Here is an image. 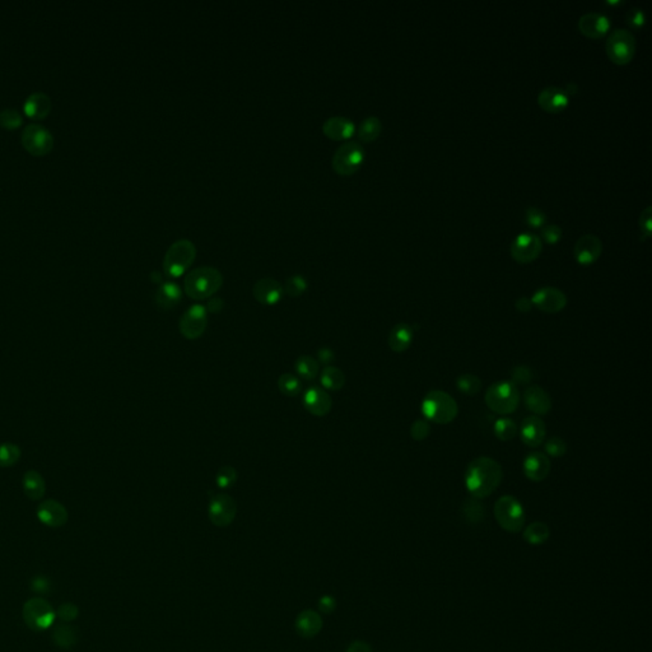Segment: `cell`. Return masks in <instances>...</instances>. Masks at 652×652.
I'll list each match as a JSON object with an SVG mask.
<instances>
[{
    "label": "cell",
    "mask_w": 652,
    "mask_h": 652,
    "mask_svg": "<svg viewBox=\"0 0 652 652\" xmlns=\"http://www.w3.org/2000/svg\"><path fill=\"white\" fill-rule=\"evenodd\" d=\"M608 58L617 65H626L636 54V37L628 30H614L606 40Z\"/></svg>",
    "instance_id": "9c48e42d"
},
{
    "label": "cell",
    "mask_w": 652,
    "mask_h": 652,
    "mask_svg": "<svg viewBox=\"0 0 652 652\" xmlns=\"http://www.w3.org/2000/svg\"><path fill=\"white\" fill-rule=\"evenodd\" d=\"M542 250L543 241L535 233H521L510 246L511 257L520 264L533 263L542 254Z\"/></svg>",
    "instance_id": "7c38bea8"
},
{
    "label": "cell",
    "mask_w": 652,
    "mask_h": 652,
    "mask_svg": "<svg viewBox=\"0 0 652 652\" xmlns=\"http://www.w3.org/2000/svg\"><path fill=\"white\" fill-rule=\"evenodd\" d=\"M295 627L298 636L302 637L304 640H310L318 636L320 630L323 629V618L318 612L303 610L297 615Z\"/></svg>",
    "instance_id": "d4e9b609"
},
{
    "label": "cell",
    "mask_w": 652,
    "mask_h": 652,
    "mask_svg": "<svg viewBox=\"0 0 652 652\" xmlns=\"http://www.w3.org/2000/svg\"><path fill=\"white\" fill-rule=\"evenodd\" d=\"M303 406L315 417H325L333 408V400L326 390L312 386L303 395Z\"/></svg>",
    "instance_id": "ac0fdd59"
},
{
    "label": "cell",
    "mask_w": 652,
    "mask_h": 652,
    "mask_svg": "<svg viewBox=\"0 0 652 652\" xmlns=\"http://www.w3.org/2000/svg\"><path fill=\"white\" fill-rule=\"evenodd\" d=\"M22 618L26 626L33 632H42L51 628L56 619L53 606L42 598H32L24 603Z\"/></svg>",
    "instance_id": "8992f818"
},
{
    "label": "cell",
    "mask_w": 652,
    "mask_h": 652,
    "mask_svg": "<svg viewBox=\"0 0 652 652\" xmlns=\"http://www.w3.org/2000/svg\"><path fill=\"white\" fill-rule=\"evenodd\" d=\"M309 287L307 284V280L303 278L302 275H293L291 278H288L286 280V284H284V293H287L289 297H300L302 295L306 289Z\"/></svg>",
    "instance_id": "b9f144b4"
},
{
    "label": "cell",
    "mask_w": 652,
    "mask_h": 652,
    "mask_svg": "<svg viewBox=\"0 0 652 652\" xmlns=\"http://www.w3.org/2000/svg\"><path fill=\"white\" fill-rule=\"evenodd\" d=\"M208 326V312L203 304H193L180 318L179 329L181 335L187 341L200 338Z\"/></svg>",
    "instance_id": "8fae6325"
},
{
    "label": "cell",
    "mask_w": 652,
    "mask_h": 652,
    "mask_svg": "<svg viewBox=\"0 0 652 652\" xmlns=\"http://www.w3.org/2000/svg\"><path fill=\"white\" fill-rule=\"evenodd\" d=\"M366 151L358 141L350 140L343 143L335 151L332 166L334 171L341 176H350L361 169L365 162Z\"/></svg>",
    "instance_id": "52a82bcc"
},
{
    "label": "cell",
    "mask_w": 652,
    "mask_h": 652,
    "mask_svg": "<svg viewBox=\"0 0 652 652\" xmlns=\"http://www.w3.org/2000/svg\"><path fill=\"white\" fill-rule=\"evenodd\" d=\"M196 257V248L193 241L181 239L175 241L163 257V271L167 277L180 278L193 265Z\"/></svg>",
    "instance_id": "3957f363"
},
{
    "label": "cell",
    "mask_w": 652,
    "mask_h": 652,
    "mask_svg": "<svg viewBox=\"0 0 652 652\" xmlns=\"http://www.w3.org/2000/svg\"><path fill=\"white\" fill-rule=\"evenodd\" d=\"M603 252V242L595 234H583L576 242L575 254L576 261L580 265L594 264Z\"/></svg>",
    "instance_id": "2e32d148"
},
{
    "label": "cell",
    "mask_w": 652,
    "mask_h": 652,
    "mask_svg": "<svg viewBox=\"0 0 652 652\" xmlns=\"http://www.w3.org/2000/svg\"><path fill=\"white\" fill-rule=\"evenodd\" d=\"M524 404L536 415H545L551 409V396L538 385H530L524 393Z\"/></svg>",
    "instance_id": "603a6c76"
},
{
    "label": "cell",
    "mask_w": 652,
    "mask_h": 652,
    "mask_svg": "<svg viewBox=\"0 0 652 652\" xmlns=\"http://www.w3.org/2000/svg\"><path fill=\"white\" fill-rule=\"evenodd\" d=\"M413 338H414V330L412 326L405 323H399L391 329L388 334V347L395 353H403L405 350H409V347L412 345Z\"/></svg>",
    "instance_id": "4316f807"
},
{
    "label": "cell",
    "mask_w": 652,
    "mask_h": 652,
    "mask_svg": "<svg viewBox=\"0 0 652 652\" xmlns=\"http://www.w3.org/2000/svg\"><path fill=\"white\" fill-rule=\"evenodd\" d=\"M515 307H516V310L519 311V312L526 314V312H530L531 309H533V303H531V300H530L529 297H520L519 300H516Z\"/></svg>",
    "instance_id": "9f6ffc18"
},
{
    "label": "cell",
    "mask_w": 652,
    "mask_h": 652,
    "mask_svg": "<svg viewBox=\"0 0 652 652\" xmlns=\"http://www.w3.org/2000/svg\"><path fill=\"white\" fill-rule=\"evenodd\" d=\"M431 434V426L428 420H415L411 427V436L413 440L415 441H423L426 440Z\"/></svg>",
    "instance_id": "681fc988"
},
{
    "label": "cell",
    "mask_w": 652,
    "mask_h": 652,
    "mask_svg": "<svg viewBox=\"0 0 652 652\" xmlns=\"http://www.w3.org/2000/svg\"><path fill=\"white\" fill-rule=\"evenodd\" d=\"M22 455V451L16 443H4L0 445V467L16 465Z\"/></svg>",
    "instance_id": "8d00e7d4"
},
{
    "label": "cell",
    "mask_w": 652,
    "mask_h": 652,
    "mask_svg": "<svg viewBox=\"0 0 652 652\" xmlns=\"http://www.w3.org/2000/svg\"><path fill=\"white\" fill-rule=\"evenodd\" d=\"M381 132H382V123L379 117H366L358 126V139L363 143H372L380 137Z\"/></svg>",
    "instance_id": "4dcf8cb0"
},
{
    "label": "cell",
    "mask_w": 652,
    "mask_h": 652,
    "mask_svg": "<svg viewBox=\"0 0 652 652\" xmlns=\"http://www.w3.org/2000/svg\"><path fill=\"white\" fill-rule=\"evenodd\" d=\"M24 112L33 120H41L46 117L51 110V100L42 92L32 94L24 102Z\"/></svg>",
    "instance_id": "f1b7e54d"
},
{
    "label": "cell",
    "mask_w": 652,
    "mask_h": 652,
    "mask_svg": "<svg viewBox=\"0 0 652 652\" xmlns=\"http://www.w3.org/2000/svg\"><path fill=\"white\" fill-rule=\"evenodd\" d=\"M544 449L551 458H562L566 455L567 443L560 437H551L545 443Z\"/></svg>",
    "instance_id": "7bdbcfd3"
},
{
    "label": "cell",
    "mask_w": 652,
    "mask_h": 652,
    "mask_svg": "<svg viewBox=\"0 0 652 652\" xmlns=\"http://www.w3.org/2000/svg\"><path fill=\"white\" fill-rule=\"evenodd\" d=\"M30 587H31L32 592L40 595V598L44 597V595L51 594V589H53L51 581H50L47 577L42 575L33 577L31 580V583H30Z\"/></svg>",
    "instance_id": "7dc6e473"
},
{
    "label": "cell",
    "mask_w": 652,
    "mask_h": 652,
    "mask_svg": "<svg viewBox=\"0 0 652 652\" xmlns=\"http://www.w3.org/2000/svg\"><path fill=\"white\" fill-rule=\"evenodd\" d=\"M24 147L35 155H46L54 146V138L51 132L39 124H30L22 132Z\"/></svg>",
    "instance_id": "4fadbf2b"
},
{
    "label": "cell",
    "mask_w": 652,
    "mask_h": 652,
    "mask_svg": "<svg viewBox=\"0 0 652 652\" xmlns=\"http://www.w3.org/2000/svg\"><path fill=\"white\" fill-rule=\"evenodd\" d=\"M652 208L649 205L646 207L640 216V230L642 234V240H647L651 237L652 231Z\"/></svg>",
    "instance_id": "c3c4849f"
},
{
    "label": "cell",
    "mask_w": 652,
    "mask_h": 652,
    "mask_svg": "<svg viewBox=\"0 0 652 652\" xmlns=\"http://www.w3.org/2000/svg\"><path fill=\"white\" fill-rule=\"evenodd\" d=\"M502 481V467L496 460L481 456L473 460L465 473L467 492L475 499L489 497Z\"/></svg>",
    "instance_id": "6da1fadb"
},
{
    "label": "cell",
    "mask_w": 652,
    "mask_h": 652,
    "mask_svg": "<svg viewBox=\"0 0 652 652\" xmlns=\"http://www.w3.org/2000/svg\"><path fill=\"white\" fill-rule=\"evenodd\" d=\"M549 536H551V530L548 528V525L544 524V522H540V521H535V522L530 524L524 531L525 542L531 544V545L544 544L549 539Z\"/></svg>",
    "instance_id": "e575fe53"
},
{
    "label": "cell",
    "mask_w": 652,
    "mask_h": 652,
    "mask_svg": "<svg viewBox=\"0 0 652 652\" xmlns=\"http://www.w3.org/2000/svg\"><path fill=\"white\" fill-rule=\"evenodd\" d=\"M237 515V504L230 495L217 493L210 496L208 517L217 528H227L232 524Z\"/></svg>",
    "instance_id": "30bf717a"
},
{
    "label": "cell",
    "mask_w": 652,
    "mask_h": 652,
    "mask_svg": "<svg viewBox=\"0 0 652 652\" xmlns=\"http://www.w3.org/2000/svg\"><path fill=\"white\" fill-rule=\"evenodd\" d=\"M538 103L545 112L558 114L568 106L569 96L563 88L547 87L538 94Z\"/></svg>",
    "instance_id": "ffe728a7"
},
{
    "label": "cell",
    "mask_w": 652,
    "mask_h": 652,
    "mask_svg": "<svg viewBox=\"0 0 652 652\" xmlns=\"http://www.w3.org/2000/svg\"><path fill=\"white\" fill-rule=\"evenodd\" d=\"M345 652H372V649L365 641H354L348 646Z\"/></svg>",
    "instance_id": "6f0895ef"
},
{
    "label": "cell",
    "mask_w": 652,
    "mask_h": 652,
    "mask_svg": "<svg viewBox=\"0 0 652 652\" xmlns=\"http://www.w3.org/2000/svg\"><path fill=\"white\" fill-rule=\"evenodd\" d=\"M239 479L236 469L231 465L222 466L216 475V484L221 489L232 488Z\"/></svg>",
    "instance_id": "ab89813d"
},
{
    "label": "cell",
    "mask_w": 652,
    "mask_h": 652,
    "mask_svg": "<svg viewBox=\"0 0 652 652\" xmlns=\"http://www.w3.org/2000/svg\"><path fill=\"white\" fill-rule=\"evenodd\" d=\"M486 404L493 413L499 415L513 414L520 403V393L511 381H498L490 385L486 396Z\"/></svg>",
    "instance_id": "5b68a950"
},
{
    "label": "cell",
    "mask_w": 652,
    "mask_h": 652,
    "mask_svg": "<svg viewBox=\"0 0 652 652\" xmlns=\"http://www.w3.org/2000/svg\"><path fill=\"white\" fill-rule=\"evenodd\" d=\"M534 377L535 373L528 366H516L511 370V382L515 386L530 385Z\"/></svg>",
    "instance_id": "60d3db41"
},
{
    "label": "cell",
    "mask_w": 652,
    "mask_h": 652,
    "mask_svg": "<svg viewBox=\"0 0 652 652\" xmlns=\"http://www.w3.org/2000/svg\"><path fill=\"white\" fill-rule=\"evenodd\" d=\"M627 24H628L630 28L633 30H640L644 26V22H646V16H644V10L640 8H632L630 10H628L627 13Z\"/></svg>",
    "instance_id": "816d5d0a"
},
{
    "label": "cell",
    "mask_w": 652,
    "mask_h": 652,
    "mask_svg": "<svg viewBox=\"0 0 652 652\" xmlns=\"http://www.w3.org/2000/svg\"><path fill=\"white\" fill-rule=\"evenodd\" d=\"M461 513L467 524L478 525L486 517V507L479 499L470 498L464 502V505L461 507Z\"/></svg>",
    "instance_id": "d6a6232c"
},
{
    "label": "cell",
    "mask_w": 652,
    "mask_h": 652,
    "mask_svg": "<svg viewBox=\"0 0 652 652\" xmlns=\"http://www.w3.org/2000/svg\"><path fill=\"white\" fill-rule=\"evenodd\" d=\"M533 306L545 314H557L566 307L567 297L560 289L544 287L538 289L530 298Z\"/></svg>",
    "instance_id": "5bb4252c"
},
{
    "label": "cell",
    "mask_w": 652,
    "mask_h": 652,
    "mask_svg": "<svg viewBox=\"0 0 652 652\" xmlns=\"http://www.w3.org/2000/svg\"><path fill=\"white\" fill-rule=\"evenodd\" d=\"M22 124L21 114L15 109H6L0 112V125L7 129H16Z\"/></svg>",
    "instance_id": "ee69618b"
},
{
    "label": "cell",
    "mask_w": 652,
    "mask_h": 652,
    "mask_svg": "<svg viewBox=\"0 0 652 652\" xmlns=\"http://www.w3.org/2000/svg\"><path fill=\"white\" fill-rule=\"evenodd\" d=\"M540 236L547 243L556 245L562 239V228L557 225H545L540 228Z\"/></svg>",
    "instance_id": "f907efd6"
},
{
    "label": "cell",
    "mask_w": 652,
    "mask_h": 652,
    "mask_svg": "<svg viewBox=\"0 0 652 652\" xmlns=\"http://www.w3.org/2000/svg\"><path fill=\"white\" fill-rule=\"evenodd\" d=\"M495 517L499 526L508 533H519L525 525V511L516 498L502 496L495 505Z\"/></svg>",
    "instance_id": "ba28073f"
},
{
    "label": "cell",
    "mask_w": 652,
    "mask_h": 652,
    "mask_svg": "<svg viewBox=\"0 0 652 652\" xmlns=\"http://www.w3.org/2000/svg\"><path fill=\"white\" fill-rule=\"evenodd\" d=\"M525 221L531 228H542L547 225V214L539 208L529 207L525 212Z\"/></svg>",
    "instance_id": "f6af8a7d"
},
{
    "label": "cell",
    "mask_w": 652,
    "mask_h": 652,
    "mask_svg": "<svg viewBox=\"0 0 652 652\" xmlns=\"http://www.w3.org/2000/svg\"><path fill=\"white\" fill-rule=\"evenodd\" d=\"M612 27L609 17L600 12H589L581 16L578 21V30L589 39H603Z\"/></svg>",
    "instance_id": "e0dca14e"
},
{
    "label": "cell",
    "mask_w": 652,
    "mask_h": 652,
    "mask_svg": "<svg viewBox=\"0 0 652 652\" xmlns=\"http://www.w3.org/2000/svg\"><path fill=\"white\" fill-rule=\"evenodd\" d=\"M182 298V291L175 282H164L155 291V304L162 310H171L179 304Z\"/></svg>",
    "instance_id": "484cf974"
},
{
    "label": "cell",
    "mask_w": 652,
    "mask_h": 652,
    "mask_svg": "<svg viewBox=\"0 0 652 652\" xmlns=\"http://www.w3.org/2000/svg\"><path fill=\"white\" fill-rule=\"evenodd\" d=\"M36 516L40 522L47 528H62L69 520V513L65 506L55 499L42 501L37 506Z\"/></svg>",
    "instance_id": "9a60e30c"
},
{
    "label": "cell",
    "mask_w": 652,
    "mask_h": 652,
    "mask_svg": "<svg viewBox=\"0 0 652 652\" xmlns=\"http://www.w3.org/2000/svg\"><path fill=\"white\" fill-rule=\"evenodd\" d=\"M422 412L428 422L447 424L458 415V404L452 396L441 390L429 391L422 403Z\"/></svg>",
    "instance_id": "277c9868"
},
{
    "label": "cell",
    "mask_w": 652,
    "mask_h": 652,
    "mask_svg": "<svg viewBox=\"0 0 652 652\" xmlns=\"http://www.w3.org/2000/svg\"><path fill=\"white\" fill-rule=\"evenodd\" d=\"M223 307H225V302L222 298H213V300H209V302L205 306V310L208 314H219L223 310Z\"/></svg>",
    "instance_id": "11a10c76"
},
{
    "label": "cell",
    "mask_w": 652,
    "mask_h": 652,
    "mask_svg": "<svg viewBox=\"0 0 652 652\" xmlns=\"http://www.w3.org/2000/svg\"><path fill=\"white\" fill-rule=\"evenodd\" d=\"M335 608H336V601H335V599L333 598V597H330V595H325V597H323V598L318 600V610H320L321 613H333L335 610Z\"/></svg>",
    "instance_id": "f5cc1de1"
},
{
    "label": "cell",
    "mask_w": 652,
    "mask_h": 652,
    "mask_svg": "<svg viewBox=\"0 0 652 652\" xmlns=\"http://www.w3.org/2000/svg\"><path fill=\"white\" fill-rule=\"evenodd\" d=\"M252 295L257 302L264 306H274L280 302L282 297L284 295V289L278 280L263 278L255 283L252 288Z\"/></svg>",
    "instance_id": "d6986e66"
},
{
    "label": "cell",
    "mask_w": 652,
    "mask_h": 652,
    "mask_svg": "<svg viewBox=\"0 0 652 652\" xmlns=\"http://www.w3.org/2000/svg\"><path fill=\"white\" fill-rule=\"evenodd\" d=\"M278 388L283 395L289 396V397H295L301 394L302 385L300 380L292 373H283L280 375L278 380Z\"/></svg>",
    "instance_id": "74e56055"
},
{
    "label": "cell",
    "mask_w": 652,
    "mask_h": 652,
    "mask_svg": "<svg viewBox=\"0 0 652 652\" xmlns=\"http://www.w3.org/2000/svg\"><path fill=\"white\" fill-rule=\"evenodd\" d=\"M335 359L334 352L329 348H323L318 352V362L321 365H330Z\"/></svg>",
    "instance_id": "db71d44e"
},
{
    "label": "cell",
    "mask_w": 652,
    "mask_h": 652,
    "mask_svg": "<svg viewBox=\"0 0 652 652\" xmlns=\"http://www.w3.org/2000/svg\"><path fill=\"white\" fill-rule=\"evenodd\" d=\"M320 363L316 358L311 356H301L297 358L295 363V370L297 375L306 381H314L318 375Z\"/></svg>",
    "instance_id": "836d02e7"
},
{
    "label": "cell",
    "mask_w": 652,
    "mask_h": 652,
    "mask_svg": "<svg viewBox=\"0 0 652 652\" xmlns=\"http://www.w3.org/2000/svg\"><path fill=\"white\" fill-rule=\"evenodd\" d=\"M320 381H321L323 388L327 391H339L345 385V375L342 370L333 366H327L321 372Z\"/></svg>",
    "instance_id": "1f68e13d"
},
{
    "label": "cell",
    "mask_w": 652,
    "mask_h": 652,
    "mask_svg": "<svg viewBox=\"0 0 652 652\" xmlns=\"http://www.w3.org/2000/svg\"><path fill=\"white\" fill-rule=\"evenodd\" d=\"M323 132L330 139L347 140L356 134V125L348 117H329L323 124Z\"/></svg>",
    "instance_id": "cb8c5ba5"
},
{
    "label": "cell",
    "mask_w": 652,
    "mask_h": 652,
    "mask_svg": "<svg viewBox=\"0 0 652 652\" xmlns=\"http://www.w3.org/2000/svg\"><path fill=\"white\" fill-rule=\"evenodd\" d=\"M56 612V618H59L62 623H70V621H76L79 615V609L76 604L70 603V601H67V603H62V606L58 608Z\"/></svg>",
    "instance_id": "bcb514c9"
},
{
    "label": "cell",
    "mask_w": 652,
    "mask_h": 652,
    "mask_svg": "<svg viewBox=\"0 0 652 652\" xmlns=\"http://www.w3.org/2000/svg\"><path fill=\"white\" fill-rule=\"evenodd\" d=\"M223 284V275L213 266H200L189 273L184 288L191 300L204 301L216 295Z\"/></svg>",
    "instance_id": "7a4b0ae2"
},
{
    "label": "cell",
    "mask_w": 652,
    "mask_h": 652,
    "mask_svg": "<svg viewBox=\"0 0 652 652\" xmlns=\"http://www.w3.org/2000/svg\"><path fill=\"white\" fill-rule=\"evenodd\" d=\"M456 388L464 395H475L481 391V381L479 377L472 373H464L456 380Z\"/></svg>",
    "instance_id": "f35d334b"
},
{
    "label": "cell",
    "mask_w": 652,
    "mask_h": 652,
    "mask_svg": "<svg viewBox=\"0 0 652 652\" xmlns=\"http://www.w3.org/2000/svg\"><path fill=\"white\" fill-rule=\"evenodd\" d=\"M79 633L74 626L69 623H60L56 624L51 630V641L55 646L62 650H70L78 644Z\"/></svg>",
    "instance_id": "83f0119b"
},
{
    "label": "cell",
    "mask_w": 652,
    "mask_h": 652,
    "mask_svg": "<svg viewBox=\"0 0 652 652\" xmlns=\"http://www.w3.org/2000/svg\"><path fill=\"white\" fill-rule=\"evenodd\" d=\"M547 435V428L543 420L535 415H530L522 420L520 427V436L522 443L529 447H538L544 443Z\"/></svg>",
    "instance_id": "7402d4cb"
},
{
    "label": "cell",
    "mask_w": 652,
    "mask_h": 652,
    "mask_svg": "<svg viewBox=\"0 0 652 652\" xmlns=\"http://www.w3.org/2000/svg\"><path fill=\"white\" fill-rule=\"evenodd\" d=\"M24 495L31 501H40L46 493L44 477L36 470H27L22 478Z\"/></svg>",
    "instance_id": "f546056e"
},
{
    "label": "cell",
    "mask_w": 652,
    "mask_h": 652,
    "mask_svg": "<svg viewBox=\"0 0 652 652\" xmlns=\"http://www.w3.org/2000/svg\"><path fill=\"white\" fill-rule=\"evenodd\" d=\"M495 435L497 437L499 441L502 443H507V441H511L513 440L516 435H517V431H519V427L516 424L515 420H511V418H501L498 420L496 423H495Z\"/></svg>",
    "instance_id": "d590c367"
},
{
    "label": "cell",
    "mask_w": 652,
    "mask_h": 652,
    "mask_svg": "<svg viewBox=\"0 0 652 652\" xmlns=\"http://www.w3.org/2000/svg\"><path fill=\"white\" fill-rule=\"evenodd\" d=\"M551 473L549 458L542 452H531L524 460V474L531 481H542Z\"/></svg>",
    "instance_id": "44dd1931"
}]
</instances>
